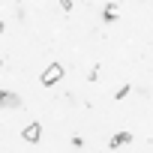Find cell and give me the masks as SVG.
<instances>
[{
    "mask_svg": "<svg viewBox=\"0 0 153 153\" xmlns=\"http://www.w3.org/2000/svg\"><path fill=\"white\" fill-rule=\"evenodd\" d=\"M63 63H48L45 69H42V87H54L60 78H63Z\"/></svg>",
    "mask_w": 153,
    "mask_h": 153,
    "instance_id": "cell-1",
    "label": "cell"
},
{
    "mask_svg": "<svg viewBox=\"0 0 153 153\" xmlns=\"http://www.w3.org/2000/svg\"><path fill=\"white\" fill-rule=\"evenodd\" d=\"M21 138H24L27 144H39V141H42V123H36V120H33V123H27V126H24V132H21Z\"/></svg>",
    "mask_w": 153,
    "mask_h": 153,
    "instance_id": "cell-2",
    "label": "cell"
},
{
    "mask_svg": "<svg viewBox=\"0 0 153 153\" xmlns=\"http://www.w3.org/2000/svg\"><path fill=\"white\" fill-rule=\"evenodd\" d=\"M129 141H132V132H117V135L108 141V147H111V150H117V147H123V144H129Z\"/></svg>",
    "mask_w": 153,
    "mask_h": 153,
    "instance_id": "cell-3",
    "label": "cell"
},
{
    "mask_svg": "<svg viewBox=\"0 0 153 153\" xmlns=\"http://www.w3.org/2000/svg\"><path fill=\"white\" fill-rule=\"evenodd\" d=\"M102 21H105V24H111V21H117V6H114V3H108V6L102 9Z\"/></svg>",
    "mask_w": 153,
    "mask_h": 153,
    "instance_id": "cell-4",
    "label": "cell"
},
{
    "mask_svg": "<svg viewBox=\"0 0 153 153\" xmlns=\"http://www.w3.org/2000/svg\"><path fill=\"white\" fill-rule=\"evenodd\" d=\"M18 105H21V99H18L15 93H6V96H3V105H0V108H18Z\"/></svg>",
    "mask_w": 153,
    "mask_h": 153,
    "instance_id": "cell-5",
    "label": "cell"
},
{
    "mask_svg": "<svg viewBox=\"0 0 153 153\" xmlns=\"http://www.w3.org/2000/svg\"><path fill=\"white\" fill-rule=\"evenodd\" d=\"M129 90H132L129 84H123V87H117V90H114V99H126V96H129Z\"/></svg>",
    "mask_w": 153,
    "mask_h": 153,
    "instance_id": "cell-6",
    "label": "cell"
},
{
    "mask_svg": "<svg viewBox=\"0 0 153 153\" xmlns=\"http://www.w3.org/2000/svg\"><path fill=\"white\" fill-rule=\"evenodd\" d=\"M57 3H60V6H63V9H66V12H69V9H72V0H57Z\"/></svg>",
    "mask_w": 153,
    "mask_h": 153,
    "instance_id": "cell-7",
    "label": "cell"
},
{
    "mask_svg": "<svg viewBox=\"0 0 153 153\" xmlns=\"http://www.w3.org/2000/svg\"><path fill=\"white\" fill-rule=\"evenodd\" d=\"M3 96H6V90H3V87H0V105H3Z\"/></svg>",
    "mask_w": 153,
    "mask_h": 153,
    "instance_id": "cell-8",
    "label": "cell"
},
{
    "mask_svg": "<svg viewBox=\"0 0 153 153\" xmlns=\"http://www.w3.org/2000/svg\"><path fill=\"white\" fill-rule=\"evenodd\" d=\"M3 30H6V27H3V21H0V33H3Z\"/></svg>",
    "mask_w": 153,
    "mask_h": 153,
    "instance_id": "cell-9",
    "label": "cell"
},
{
    "mask_svg": "<svg viewBox=\"0 0 153 153\" xmlns=\"http://www.w3.org/2000/svg\"><path fill=\"white\" fill-rule=\"evenodd\" d=\"M0 66H3V57H0Z\"/></svg>",
    "mask_w": 153,
    "mask_h": 153,
    "instance_id": "cell-10",
    "label": "cell"
}]
</instances>
